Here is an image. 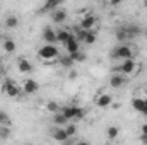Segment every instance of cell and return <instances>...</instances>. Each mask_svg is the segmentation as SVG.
<instances>
[{
    "instance_id": "obj_1",
    "label": "cell",
    "mask_w": 147,
    "mask_h": 145,
    "mask_svg": "<svg viewBox=\"0 0 147 145\" xmlns=\"http://www.w3.org/2000/svg\"><path fill=\"white\" fill-rule=\"evenodd\" d=\"M58 55H60V51H58V48H57L53 43H45V44L38 50V56H39V60H43V62H53V60L58 58Z\"/></svg>"
},
{
    "instance_id": "obj_2",
    "label": "cell",
    "mask_w": 147,
    "mask_h": 145,
    "mask_svg": "<svg viewBox=\"0 0 147 145\" xmlns=\"http://www.w3.org/2000/svg\"><path fill=\"white\" fill-rule=\"evenodd\" d=\"M134 55H135V48H134V46H130V44H127V43H121L120 46L113 48V51H111V56H113V58H116V60L134 58Z\"/></svg>"
},
{
    "instance_id": "obj_3",
    "label": "cell",
    "mask_w": 147,
    "mask_h": 145,
    "mask_svg": "<svg viewBox=\"0 0 147 145\" xmlns=\"http://www.w3.org/2000/svg\"><path fill=\"white\" fill-rule=\"evenodd\" d=\"M60 111L67 116L69 121H80L84 118V109L75 106V104H69V106H62Z\"/></svg>"
},
{
    "instance_id": "obj_4",
    "label": "cell",
    "mask_w": 147,
    "mask_h": 145,
    "mask_svg": "<svg viewBox=\"0 0 147 145\" xmlns=\"http://www.w3.org/2000/svg\"><path fill=\"white\" fill-rule=\"evenodd\" d=\"M2 92H3L5 96H9V97H17V96L22 92V89H21L12 79H5V80L2 82Z\"/></svg>"
},
{
    "instance_id": "obj_5",
    "label": "cell",
    "mask_w": 147,
    "mask_h": 145,
    "mask_svg": "<svg viewBox=\"0 0 147 145\" xmlns=\"http://www.w3.org/2000/svg\"><path fill=\"white\" fill-rule=\"evenodd\" d=\"M118 72L125 77H130L137 72V62L135 58H127V60H121L120 67H118Z\"/></svg>"
},
{
    "instance_id": "obj_6",
    "label": "cell",
    "mask_w": 147,
    "mask_h": 145,
    "mask_svg": "<svg viewBox=\"0 0 147 145\" xmlns=\"http://www.w3.org/2000/svg\"><path fill=\"white\" fill-rule=\"evenodd\" d=\"M98 24V19H96V15H92V14H84L82 15V19H80V22H79V28L80 29H94V26Z\"/></svg>"
},
{
    "instance_id": "obj_7",
    "label": "cell",
    "mask_w": 147,
    "mask_h": 145,
    "mask_svg": "<svg viewBox=\"0 0 147 145\" xmlns=\"http://www.w3.org/2000/svg\"><path fill=\"white\" fill-rule=\"evenodd\" d=\"M21 89H22V92L24 94H36L38 91H39V84H38L34 79H26L24 82H22V85H21Z\"/></svg>"
},
{
    "instance_id": "obj_8",
    "label": "cell",
    "mask_w": 147,
    "mask_h": 145,
    "mask_svg": "<svg viewBox=\"0 0 147 145\" xmlns=\"http://www.w3.org/2000/svg\"><path fill=\"white\" fill-rule=\"evenodd\" d=\"M51 137H53V140H57V142H60V144H65V142L70 140V137H69V133L65 132L63 126L53 128V130H51Z\"/></svg>"
},
{
    "instance_id": "obj_9",
    "label": "cell",
    "mask_w": 147,
    "mask_h": 145,
    "mask_svg": "<svg viewBox=\"0 0 147 145\" xmlns=\"http://www.w3.org/2000/svg\"><path fill=\"white\" fill-rule=\"evenodd\" d=\"M67 17H69V14H67V10L62 9V7H57V9L51 10V21L57 22V24H63V22L67 21Z\"/></svg>"
},
{
    "instance_id": "obj_10",
    "label": "cell",
    "mask_w": 147,
    "mask_h": 145,
    "mask_svg": "<svg viewBox=\"0 0 147 145\" xmlns=\"http://www.w3.org/2000/svg\"><path fill=\"white\" fill-rule=\"evenodd\" d=\"M113 104V96L108 94V92H101V94H98V97H96V106H99V108H108Z\"/></svg>"
},
{
    "instance_id": "obj_11",
    "label": "cell",
    "mask_w": 147,
    "mask_h": 145,
    "mask_svg": "<svg viewBox=\"0 0 147 145\" xmlns=\"http://www.w3.org/2000/svg\"><path fill=\"white\" fill-rule=\"evenodd\" d=\"M65 48H67V53H75V51H79V50H80V41L75 38V34H74V33H72V36L67 39Z\"/></svg>"
},
{
    "instance_id": "obj_12",
    "label": "cell",
    "mask_w": 147,
    "mask_h": 145,
    "mask_svg": "<svg viewBox=\"0 0 147 145\" xmlns=\"http://www.w3.org/2000/svg\"><path fill=\"white\" fill-rule=\"evenodd\" d=\"M17 70H19L21 73H31L33 72V63H31L28 58L22 56V58L17 60Z\"/></svg>"
},
{
    "instance_id": "obj_13",
    "label": "cell",
    "mask_w": 147,
    "mask_h": 145,
    "mask_svg": "<svg viewBox=\"0 0 147 145\" xmlns=\"http://www.w3.org/2000/svg\"><path fill=\"white\" fill-rule=\"evenodd\" d=\"M2 50H3L7 55H12V53L17 50V44H16L14 39H10V38H3V39H2Z\"/></svg>"
},
{
    "instance_id": "obj_14",
    "label": "cell",
    "mask_w": 147,
    "mask_h": 145,
    "mask_svg": "<svg viewBox=\"0 0 147 145\" xmlns=\"http://www.w3.org/2000/svg\"><path fill=\"white\" fill-rule=\"evenodd\" d=\"M110 85L113 89H120V87H123L125 85V75H121V73H113L110 77Z\"/></svg>"
},
{
    "instance_id": "obj_15",
    "label": "cell",
    "mask_w": 147,
    "mask_h": 145,
    "mask_svg": "<svg viewBox=\"0 0 147 145\" xmlns=\"http://www.w3.org/2000/svg\"><path fill=\"white\" fill-rule=\"evenodd\" d=\"M43 39H45V43H57V31L53 29V28H45L43 29Z\"/></svg>"
},
{
    "instance_id": "obj_16",
    "label": "cell",
    "mask_w": 147,
    "mask_h": 145,
    "mask_svg": "<svg viewBox=\"0 0 147 145\" xmlns=\"http://www.w3.org/2000/svg\"><path fill=\"white\" fill-rule=\"evenodd\" d=\"M125 31H127V34H128V39L137 38L139 34H140V28H139L137 24H134V22L127 24V26H125Z\"/></svg>"
},
{
    "instance_id": "obj_17",
    "label": "cell",
    "mask_w": 147,
    "mask_h": 145,
    "mask_svg": "<svg viewBox=\"0 0 147 145\" xmlns=\"http://www.w3.org/2000/svg\"><path fill=\"white\" fill-rule=\"evenodd\" d=\"M67 123H69V119H67V116L62 111H58V113L53 114V125L55 126H65Z\"/></svg>"
},
{
    "instance_id": "obj_18",
    "label": "cell",
    "mask_w": 147,
    "mask_h": 145,
    "mask_svg": "<svg viewBox=\"0 0 147 145\" xmlns=\"http://www.w3.org/2000/svg\"><path fill=\"white\" fill-rule=\"evenodd\" d=\"M19 22H21V21H19L17 15H7L3 24H5L7 29H16V28H19Z\"/></svg>"
},
{
    "instance_id": "obj_19",
    "label": "cell",
    "mask_w": 147,
    "mask_h": 145,
    "mask_svg": "<svg viewBox=\"0 0 147 145\" xmlns=\"http://www.w3.org/2000/svg\"><path fill=\"white\" fill-rule=\"evenodd\" d=\"M62 2H63V0H46V3L43 5V10H41V12H51L53 9L60 7Z\"/></svg>"
},
{
    "instance_id": "obj_20",
    "label": "cell",
    "mask_w": 147,
    "mask_h": 145,
    "mask_svg": "<svg viewBox=\"0 0 147 145\" xmlns=\"http://www.w3.org/2000/svg\"><path fill=\"white\" fill-rule=\"evenodd\" d=\"M70 36H72V33H70L69 29H58V31H57V41L62 43V44H65L67 39H69Z\"/></svg>"
},
{
    "instance_id": "obj_21",
    "label": "cell",
    "mask_w": 147,
    "mask_h": 145,
    "mask_svg": "<svg viewBox=\"0 0 147 145\" xmlns=\"http://www.w3.org/2000/svg\"><path fill=\"white\" fill-rule=\"evenodd\" d=\"M132 108L135 109V111H139V113H142V111L146 109V99H142V97H134V99H132Z\"/></svg>"
},
{
    "instance_id": "obj_22",
    "label": "cell",
    "mask_w": 147,
    "mask_h": 145,
    "mask_svg": "<svg viewBox=\"0 0 147 145\" xmlns=\"http://www.w3.org/2000/svg\"><path fill=\"white\" fill-rule=\"evenodd\" d=\"M115 38H116L120 43L128 41V34H127V31H125V26H121V28H118V29L115 31Z\"/></svg>"
},
{
    "instance_id": "obj_23",
    "label": "cell",
    "mask_w": 147,
    "mask_h": 145,
    "mask_svg": "<svg viewBox=\"0 0 147 145\" xmlns=\"http://www.w3.org/2000/svg\"><path fill=\"white\" fill-rule=\"evenodd\" d=\"M118 135H120V128L118 126H108L106 128V137L110 138V140H115V138H118Z\"/></svg>"
},
{
    "instance_id": "obj_24",
    "label": "cell",
    "mask_w": 147,
    "mask_h": 145,
    "mask_svg": "<svg viewBox=\"0 0 147 145\" xmlns=\"http://www.w3.org/2000/svg\"><path fill=\"white\" fill-rule=\"evenodd\" d=\"M60 108H62V106H60L58 103H55V101H50V103L46 104V109H48V111H50L51 114H55V113H58V111H60Z\"/></svg>"
},
{
    "instance_id": "obj_25",
    "label": "cell",
    "mask_w": 147,
    "mask_h": 145,
    "mask_svg": "<svg viewBox=\"0 0 147 145\" xmlns=\"http://www.w3.org/2000/svg\"><path fill=\"white\" fill-rule=\"evenodd\" d=\"M69 55H70V58H72L75 63H79V62H82V60L86 58V55H84L80 50H79V51H75V53H69Z\"/></svg>"
},
{
    "instance_id": "obj_26",
    "label": "cell",
    "mask_w": 147,
    "mask_h": 145,
    "mask_svg": "<svg viewBox=\"0 0 147 145\" xmlns=\"http://www.w3.org/2000/svg\"><path fill=\"white\" fill-rule=\"evenodd\" d=\"M63 128H65V132H67V133H69V137H70V138H72L74 135H75V133H77V126H75V125H74V123H70V125H65V126H63Z\"/></svg>"
},
{
    "instance_id": "obj_27",
    "label": "cell",
    "mask_w": 147,
    "mask_h": 145,
    "mask_svg": "<svg viewBox=\"0 0 147 145\" xmlns=\"http://www.w3.org/2000/svg\"><path fill=\"white\" fill-rule=\"evenodd\" d=\"M10 135V128H9V125H2L0 126V138H7Z\"/></svg>"
},
{
    "instance_id": "obj_28",
    "label": "cell",
    "mask_w": 147,
    "mask_h": 145,
    "mask_svg": "<svg viewBox=\"0 0 147 145\" xmlns=\"http://www.w3.org/2000/svg\"><path fill=\"white\" fill-rule=\"evenodd\" d=\"M9 123H10V116L0 109V125H9Z\"/></svg>"
},
{
    "instance_id": "obj_29",
    "label": "cell",
    "mask_w": 147,
    "mask_h": 145,
    "mask_svg": "<svg viewBox=\"0 0 147 145\" xmlns=\"http://www.w3.org/2000/svg\"><path fill=\"white\" fill-rule=\"evenodd\" d=\"M60 63H62L63 67H72L74 63H75V62H74L72 58H70V55H67L65 58H60Z\"/></svg>"
},
{
    "instance_id": "obj_30",
    "label": "cell",
    "mask_w": 147,
    "mask_h": 145,
    "mask_svg": "<svg viewBox=\"0 0 147 145\" xmlns=\"http://www.w3.org/2000/svg\"><path fill=\"white\" fill-rule=\"evenodd\" d=\"M106 2H108V3H110L111 7H116V5H120V3H121V2H123V0H106Z\"/></svg>"
},
{
    "instance_id": "obj_31",
    "label": "cell",
    "mask_w": 147,
    "mask_h": 145,
    "mask_svg": "<svg viewBox=\"0 0 147 145\" xmlns=\"http://www.w3.org/2000/svg\"><path fill=\"white\" fill-rule=\"evenodd\" d=\"M140 132L147 135V123H142V126H140Z\"/></svg>"
},
{
    "instance_id": "obj_32",
    "label": "cell",
    "mask_w": 147,
    "mask_h": 145,
    "mask_svg": "<svg viewBox=\"0 0 147 145\" xmlns=\"http://www.w3.org/2000/svg\"><path fill=\"white\" fill-rule=\"evenodd\" d=\"M140 142H142V144H147V135H146V133H142V135H140Z\"/></svg>"
},
{
    "instance_id": "obj_33",
    "label": "cell",
    "mask_w": 147,
    "mask_h": 145,
    "mask_svg": "<svg viewBox=\"0 0 147 145\" xmlns=\"http://www.w3.org/2000/svg\"><path fill=\"white\" fill-rule=\"evenodd\" d=\"M70 79H77V72H75V70L70 72Z\"/></svg>"
},
{
    "instance_id": "obj_34",
    "label": "cell",
    "mask_w": 147,
    "mask_h": 145,
    "mask_svg": "<svg viewBox=\"0 0 147 145\" xmlns=\"http://www.w3.org/2000/svg\"><path fill=\"white\" fill-rule=\"evenodd\" d=\"M3 82V72H0V84Z\"/></svg>"
},
{
    "instance_id": "obj_35",
    "label": "cell",
    "mask_w": 147,
    "mask_h": 145,
    "mask_svg": "<svg viewBox=\"0 0 147 145\" xmlns=\"http://www.w3.org/2000/svg\"><path fill=\"white\" fill-rule=\"evenodd\" d=\"M0 72H3V68H2V65H0Z\"/></svg>"
},
{
    "instance_id": "obj_36",
    "label": "cell",
    "mask_w": 147,
    "mask_h": 145,
    "mask_svg": "<svg viewBox=\"0 0 147 145\" xmlns=\"http://www.w3.org/2000/svg\"><path fill=\"white\" fill-rule=\"evenodd\" d=\"M144 34H146V39H147V29H146V33H144Z\"/></svg>"
},
{
    "instance_id": "obj_37",
    "label": "cell",
    "mask_w": 147,
    "mask_h": 145,
    "mask_svg": "<svg viewBox=\"0 0 147 145\" xmlns=\"http://www.w3.org/2000/svg\"><path fill=\"white\" fill-rule=\"evenodd\" d=\"M144 3H146V7H147V0H144Z\"/></svg>"
},
{
    "instance_id": "obj_38",
    "label": "cell",
    "mask_w": 147,
    "mask_h": 145,
    "mask_svg": "<svg viewBox=\"0 0 147 145\" xmlns=\"http://www.w3.org/2000/svg\"><path fill=\"white\" fill-rule=\"evenodd\" d=\"M146 104H147V99H146Z\"/></svg>"
},
{
    "instance_id": "obj_39",
    "label": "cell",
    "mask_w": 147,
    "mask_h": 145,
    "mask_svg": "<svg viewBox=\"0 0 147 145\" xmlns=\"http://www.w3.org/2000/svg\"><path fill=\"white\" fill-rule=\"evenodd\" d=\"M101 2H105V0H101Z\"/></svg>"
},
{
    "instance_id": "obj_40",
    "label": "cell",
    "mask_w": 147,
    "mask_h": 145,
    "mask_svg": "<svg viewBox=\"0 0 147 145\" xmlns=\"http://www.w3.org/2000/svg\"><path fill=\"white\" fill-rule=\"evenodd\" d=\"M0 126H2V125H0Z\"/></svg>"
}]
</instances>
